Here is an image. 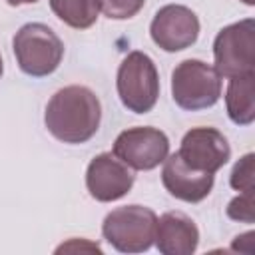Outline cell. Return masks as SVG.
Segmentation results:
<instances>
[{
  "label": "cell",
  "instance_id": "6",
  "mask_svg": "<svg viewBox=\"0 0 255 255\" xmlns=\"http://www.w3.org/2000/svg\"><path fill=\"white\" fill-rule=\"evenodd\" d=\"M215 70L221 78L255 72V20L245 18L221 28L213 40Z\"/></svg>",
  "mask_w": 255,
  "mask_h": 255
},
{
  "label": "cell",
  "instance_id": "3",
  "mask_svg": "<svg viewBox=\"0 0 255 255\" xmlns=\"http://www.w3.org/2000/svg\"><path fill=\"white\" fill-rule=\"evenodd\" d=\"M221 76L215 66L189 58L179 62L171 72V98L187 112L207 110L221 98Z\"/></svg>",
  "mask_w": 255,
  "mask_h": 255
},
{
  "label": "cell",
  "instance_id": "16",
  "mask_svg": "<svg viewBox=\"0 0 255 255\" xmlns=\"http://www.w3.org/2000/svg\"><path fill=\"white\" fill-rule=\"evenodd\" d=\"M100 12L112 20H128L133 18L145 4V0H98Z\"/></svg>",
  "mask_w": 255,
  "mask_h": 255
},
{
  "label": "cell",
  "instance_id": "20",
  "mask_svg": "<svg viewBox=\"0 0 255 255\" xmlns=\"http://www.w3.org/2000/svg\"><path fill=\"white\" fill-rule=\"evenodd\" d=\"M243 2H245V4H249V6H253V4H255V0H243Z\"/></svg>",
  "mask_w": 255,
  "mask_h": 255
},
{
  "label": "cell",
  "instance_id": "19",
  "mask_svg": "<svg viewBox=\"0 0 255 255\" xmlns=\"http://www.w3.org/2000/svg\"><path fill=\"white\" fill-rule=\"evenodd\" d=\"M2 72H4V64H2V56H0V76H2Z\"/></svg>",
  "mask_w": 255,
  "mask_h": 255
},
{
  "label": "cell",
  "instance_id": "13",
  "mask_svg": "<svg viewBox=\"0 0 255 255\" xmlns=\"http://www.w3.org/2000/svg\"><path fill=\"white\" fill-rule=\"evenodd\" d=\"M227 116L237 126H249L255 120V72L229 78L225 92Z\"/></svg>",
  "mask_w": 255,
  "mask_h": 255
},
{
  "label": "cell",
  "instance_id": "14",
  "mask_svg": "<svg viewBox=\"0 0 255 255\" xmlns=\"http://www.w3.org/2000/svg\"><path fill=\"white\" fill-rule=\"evenodd\" d=\"M50 8L64 24L76 30L94 26L100 14L98 0H50Z\"/></svg>",
  "mask_w": 255,
  "mask_h": 255
},
{
  "label": "cell",
  "instance_id": "8",
  "mask_svg": "<svg viewBox=\"0 0 255 255\" xmlns=\"http://www.w3.org/2000/svg\"><path fill=\"white\" fill-rule=\"evenodd\" d=\"M149 36L165 52L185 50L197 42L199 18L183 4H165L155 12L149 24Z\"/></svg>",
  "mask_w": 255,
  "mask_h": 255
},
{
  "label": "cell",
  "instance_id": "2",
  "mask_svg": "<svg viewBox=\"0 0 255 255\" xmlns=\"http://www.w3.org/2000/svg\"><path fill=\"white\" fill-rule=\"evenodd\" d=\"M12 50L18 68L32 78L54 74L64 58V42L50 26L42 22L24 24L14 34Z\"/></svg>",
  "mask_w": 255,
  "mask_h": 255
},
{
  "label": "cell",
  "instance_id": "10",
  "mask_svg": "<svg viewBox=\"0 0 255 255\" xmlns=\"http://www.w3.org/2000/svg\"><path fill=\"white\" fill-rule=\"evenodd\" d=\"M177 153L189 167L215 173L229 161L231 145L219 129L199 126L183 135Z\"/></svg>",
  "mask_w": 255,
  "mask_h": 255
},
{
  "label": "cell",
  "instance_id": "17",
  "mask_svg": "<svg viewBox=\"0 0 255 255\" xmlns=\"http://www.w3.org/2000/svg\"><path fill=\"white\" fill-rule=\"evenodd\" d=\"M253 191H241L237 197H233L227 205V217H231L235 221H243V223H253L255 221Z\"/></svg>",
  "mask_w": 255,
  "mask_h": 255
},
{
  "label": "cell",
  "instance_id": "4",
  "mask_svg": "<svg viewBox=\"0 0 255 255\" xmlns=\"http://www.w3.org/2000/svg\"><path fill=\"white\" fill-rule=\"evenodd\" d=\"M155 227V211L133 203L112 209L102 223V235L120 253H143L153 245Z\"/></svg>",
  "mask_w": 255,
  "mask_h": 255
},
{
  "label": "cell",
  "instance_id": "11",
  "mask_svg": "<svg viewBox=\"0 0 255 255\" xmlns=\"http://www.w3.org/2000/svg\"><path fill=\"white\" fill-rule=\"evenodd\" d=\"M213 181V173L189 167L177 151L163 159L161 183L175 199H181L185 203H199L211 193Z\"/></svg>",
  "mask_w": 255,
  "mask_h": 255
},
{
  "label": "cell",
  "instance_id": "1",
  "mask_svg": "<svg viewBox=\"0 0 255 255\" xmlns=\"http://www.w3.org/2000/svg\"><path fill=\"white\" fill-rule=\"evenodd\" d=\"M102 122V104L98 96L80 84L58 90L46 104L44 124L48 131L64 143H86Z\"/></svg>",
  "mask_w": 255,
  "mask_h": 255
},
{
  "label": "cell",
  "instance_id": "15",
  "mask_svg": "<svg viewBox=\"0 0 255 255\" xmlns=\"http://www.w3.org/2000/svg\"><path fill=\"white\" fill-rule=\"evenodd\" d=\"M255 155L245 153L231 169L229 175V185L235 191H253V181H255V167H253Z\"/></svg>",
  "mask_w": 255,
  "mask_h": 255
},
{
  "label": "cell",
  "instance_id": "9",
  "mask_svg": "<svg viewBox=\"0 0 255 255\" xmlns=\"http://www.w3.org/2000/svg\"><path fill=\"white\" fill-rule=\"evenodd\" d=\"M133 181V169L118 159L112 151L98 153L86 169V187L90 195L102 203L122 199L126 193H129Z\"/></svg>",
  "mask_w": 255,
  "mask_h": 255
},
{
  "label": "cell",
  "instance_id": "18",
  "mask_svg": "<svg viewBox=\"0 0 255 255\" xmlns=\"http://www.w3.org/2000/svg\"><path fill=\"white\" fill-rule=\"evenodd\" d=\"M10 6H22V4H36L38 0H6Z\"/></svg>",
  "mask_w": 255,
  "mask_h": 255
},
{
  "label": "cell",
  "instance_id": "7",
  "mask_svg": "<svg viewBox=\"0 0 255 255\" xmlns=\"http://www.w3.org/2000/svg\"><path fill=\"white\" fill-rule=\"evenodd\" d=\"M112 153L137 171H149L169 155L167 135L151 126H135L118 133Z\"/></svg>",
  "mask_w": 255,
  "mask_h": 255
},
{
  "label": "cell",
  "instance_id": "12",
  "mask_svg": "<svg viewBox=\"0 0 255 255\" xmlns=\"http://www.w3.org/2000/svg\"><path fill=\"white\" fill-rule=\"evenodd\" d=\"M153 243L163 255H191L199 245V229L189 215L167 211L157 217Z\"/></svg>",
  "mask_w": 255,
  "mask_h": 255
},
{
  "label": "cell",
  "instance_id": "5",
  "mask_svg": "<svg viewBox=\"0 0 255 255\" xmlns=\"http://www.w3.org/2000/svg\"><path fill=\"white\" fill-rule=\"evenodd\" d=\"M116 88L124 108L133 114L151 112L159 98V74L153 60L145 52H129L118 68Z\"/></svg>",
  "mask_w": 255,
  "mask_h": 255
}]
</instances>
